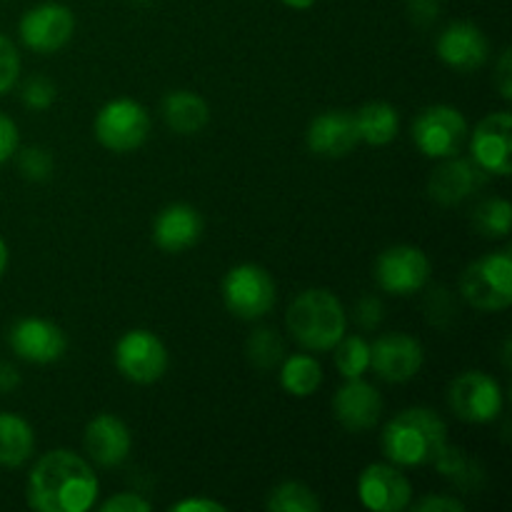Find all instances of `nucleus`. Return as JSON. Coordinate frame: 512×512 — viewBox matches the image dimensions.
<instances>
[{
    "instance_id": "473e14b6",
    "label": "nucleus",
    "mask_w": 512,
    "mask_h": 512,
    "mask_svg": "<svg viewBox=\"0 0 512 512\" xmlns=\"http://www.w3.org/2000/svg\"><path fill=\"white\" fill-rule=\"evenodd\" d=\"M20 78V53L8 35L0 33V95L10 93Z\"/></svg>"
},
{
    "instance_id": "ea45409f",
    "label": "nucleus",
    "mask_w": 512,
    "mask_h": 512,
    "mask_svg": "<svg viewBox=\"0 0 512 512\" xmlns=\"http://www.w3.org/2000/svg\"><path fill=\"white\" fill-rule=\"evenodd\" d=\"M170 510L175 512H225V503L220 500L208 498V495H195V498H183L175 505H170Z\"/></svg>"
},
{
    "instance_id": "2f4dec72",
    "label": "nucleus",
    "mask_w": 512,
    "mask_h": 512,
    "mask_svg": "<svg viewBox=\"0 0 512 512\" xmlns=\"http://www.w3.org/2000/svg\"><path fill=\"white\" fill-rule=\"evenodd\" d=\"M55 98H58V88H55L53 80L43 78V75H33L20 88V100H23L25 108L38 110V113L48 110L55 103Z\"/></svg>"
},
{
    "instance_id": "aec40b11",
    "label": "nucleus",
    "mask_w": 512,
    "mask_h": 512,
    "mask_svg": "<svg viewBox=\"0 0 512 512\" xmlns=\"http://www.w3.org/2000/svg\"><path fill=\"white\" fill-rule=\"evenodd\" d=\"M83 445L88 458L100 468H118L128 460L133 438L130 428L113 413H100L85 425Z\"/></svg>"
},
{
    "instance_id": "dca6fc26",
    "label": "nucleus",
    "mask_w": 512,
    "mask_h": 512,
    "mask_svg": "<svg viewBox=\"0 0 512 512\" xmlns=\"http://www.w3.org/2000/svg\"><path fill=\"white\" fill-rule=\"evenodd\" d=\"M485 183H488V173L483 168H478L473 160L453 155V158L440 160L438 168L433 170L428 180V193L435 203L450 208V205H460L480 193Z\"/></svg>"
},
{
    "instance_id": "f8f14e48",
    "label": "nucleus",
    "mask_w": 512,
    "mask_h": 512,
    "mask_svg": "<svg viewBox=\"0 0 512 512\" xmlns=\"http://www.w3.org/2000/svg\"><path fill=\"white\" fill-rule=\"evenodd\" d=\"M470 155V160L488 175L508 178L512 170V115L508 110L490 113L475 125Z\"/></svg>"
},
{
    "instance_id": "1a4fd4ad",
    "label": "nucleus",
    "mask_w": 512,
    "mask_h": 512,
    "mask_svg": "<svg viewBox=\"0 0 512 512\" xmlns=\"http://www.w3.org/2000/svg\"><path fill=\"white\" fill-rule=\"evenodd\" d=\"M503 388L493 375L483 370H468L453 380L448 390V405L455 418L473 425H488L503 413Z\"/></svg>"
},
{
    "instance_id": "f257e3e1",
    "label": "nucleus",
    "mask_w": 512,
    "mask_h": 512,
    "mask_svg": "<svg viewBox=\"0 0 512 512\" xmlns=\"http://www.w3.org/2000/svg\"><path fill=\"white\" fill-rule=\"evenodd\" d=\"M100 493L98 475L73 450H50L33 465L25 485L28 505L38 512H85Z\"/></svg>"
},
{
    "instance_id": "5701e85b",
    "label": "nucleus",
    "mask_w": 512,
    "mask_h": 512,
    "mask_svg": "<svg viewBox=\"0 0 512 512\" xmlns=\"http://www.w3.org/2000/svg\"><path fill=\"white\" fill-rule=\"evenodd\" d=\"M353 115L360 143L373 145V148H383V145L393 143V140L398 138L400 115L390 103L373 100V103H365L363 108L355 110Z\"/></svg>"
},
{
    "instance_id": "4468645a",
    "label": "nucleus",
    "mask_w": 512,
    "mask_h": 512,
    "mask_svg": "<svg viewBox=\"0 0 512 512\" xmlns=\"http://www.w3.org/2000/svg\"><path fill=\"white\" fill-rule=\"evenodd\" d=\"M423 363V345L413 335L388 333L370 345V368L385 383H408L420 373Z\"/></svg>"
},
{
    "instance_id": "6ab92c4d",
    "label": "nucleus",
    "mask_w": 512,
    "mask_h": 512,
    "mask_svg": "<svg viewBox=\"0 0 512 512\" xmlns=\"http://www.w3.org/2000/svg\"><path fill=\"white\" fill-rule=\"evenodd\" d=\"M305 143L310 153L320 158H345L360 145L355 115L348 110H325L315 115L305 130Z\"/></svg>"
},
{
    "instance_id": "cd10ccee",
    "label": "nucleus",
    "mask_w": 512,
    "mask_h": 512,
    "mask_svg": "<svg viewBox=\"0 0 512 512\" xmlns=\"http://www.w3.org/2000/svg\"><path fill=\"white\" fill-rule=\"evenodd\" d=\"M335 368L345 380L363 378L370 370V343L363 335H348L335 343Z\"/></svg>"
},
{
    "instance_id": "58836bf2",
    "label": "nucleus",
    "mask_w": 512,
    "mask_h": 512,
    "mask_svg": "<svg viewBox=\"0 0 512 512\" xmlns=\"http://www.w3.org/2000/svg\"><path fill=\"white\" fill-rule=\"evenodd\" d=\"M495 88H498L500 98L510 100L512 98V58L510 48H503L500 53L498 65H495Z\"/></svg>"
},
{
    "instance_id": "393cba45",
    "label": "nucleus",
    "mask_w": 512,
    "mask_h": 512,
    "mask_svg": "<svg viewBox=\"0 0 512 512\" xmlns=\"http://www.w3.org/2000/svg\"><path fill=\"white\" fill-rule=\"evenodd\" d=\"M433 465L443 478H448L460 490H478L485 480V470L478 458H473L468 450L458 448V445L445 443L435 455Z\"/></svg>"
},
{
    "instance_id": "6e6552de",
    "label": "nucleus",
    "mask_w": 512,
    "mask_h": 512,
    "mask_svg": "<svg viewBox=\"0 0 512 512\" xmlns=\"http://www.w3.org/2000/svg\"><path fill=\"white\" fill-rule=\"evenodd\" d=\"M113 360L125 380L135 385H153L168 370L170 355L163 340L153 330L133 328L118 338Z\"/></svg>"
},
{
    "instance_id": "f704fd0d",
    "label": "nucleus",
    "mask_w": 512,
    "mask_h": 512,
    "mask_svg": "<svg viewBox=\"0 0 512 512\" xmlns=\"http://www.w3.org/2000/svg\"><path fill=\"white\" fill-rule=\"evenodd\" d=\"M153 503L140 493H118L100 505V512H150Z\"/></svg>"
},
{
    "instance_id": "b1692460",
    "label": "nucleus",
    "mask_w": 512,
    "mask_h": 512,
    "mask_svg": "<svg viewBox=\"0 0 512 512\" xmlns=\"http://www.w3.org/2000/svg\"><path fill=\"white\" fill-rule=\"evenodd\" d=\"M35 453L33 425L15 413H0V465L20 468Z\"/></svg>"
},
{
    "instance_id": "39448f33",
    "label": "nucleus",
    "mask_w": 512,
    "mask_h": 512,
    "mask_svg": "<svg viewBox=\"0 0 512 512\" xmlns=\"http://www.w3.org/2000/svg\"><path fill=\"white\" fill-rule=\"evenodd\" d=\"M278 288L273 275L255 263H240L223 278V303L240 320H260L273 310Z\"/></svg>"
},
{
    "instance_id": "c9c22d12",
    "label": "nucleus",
    "mask_w": 512,
    "mask_h": 512,
    "mask_svg": "<svg viewBox=\"0 0 512 512\" xmlns=\"http://www.w3.org/2000/svg\"><path fill=\"white\" fill-rule=\"evenodd\" d=\"M415 512H463L465 503L455 495H425L418 503H410Z\"/></svg>"
},
{
    "instance_id": "a878e982",
    "label": "nucleus",
    "mask_w": 512,
    "mask_h": 512,
    "mask_svg": "<svg viewBox=\"0 0 512 512\" xmlns=\"http://www.w3.org/2000/svg\"><path fill=\"white\" fill-rule=\"evenodd\" d=\"M323 383V368L308 353L285 355L280 363V388L293 398H310Z\"/></svg>"
},
{
    "instance_id": "9b49d317",
    "label": "nucleus",
    "mask_w": 512,
    "mask_h": 512,
    "mask_svg": "<svg viewBox=\"0 0 512 512\" xmlns=\"http://www.w3.org/2000/svg\"><path fill=\"white\" fill-rule=\"evenodd\" d=\"M20 40L28 50L40 55L58 53L75 33V15L63 3H40L25 10L18 25Z\"/></svg>"
},
{
    "instance_id": "c756f323",
    "label": "nucleus",
    "mask_w": 512,
    "mask_h": 512,
    "mask_svg": "<svg viewBox=\"0 0 512 512\" xmlns=\"http://www.w3.org/2000/svg\"><path fill=\"white\" fill-rule=\"evenodd\" d=\"M512 208L505 198H488L473 210V225L485 238H508Z\"/></svg>"
},
{
    "instance_id": "423d86ee",
    "label": "nucleus",
    "mask_w": 512,
    "mask_h": 512,
    "mask_svg": "<svg viewBox=\"0 0 512 512\" xmlns=\"http://www.w3.org/2000/svg\"><path fill=\"white\" fill-rule=\"evenodd\" d=\"M93 133L110 153H133L148 140L150 115L138 100L115 98L98 110Z\"/></svg>"
},
{
    "instance_id": "37998d69",
    "label": "nucleus",
    "mask_w": 512,
    "mask_h": 512,
    "mask_svg": "<svg viewBox=\"0 0 512 512\" xmlns=\"http://www.w3.org/2000/svg\"><path fill=\"white\" fill-rule=\"evenodd\" d=\"M5 268H8V245H5V240L0 238V278H3Z\"/></svg>"
},
{
    "instance_id": "2eb2a0df",
    "label": "nucleus",
    "mask_w": 512,
    "mask_h": 512,
    "mask_svg": "<svg viewBox=\"0 0 512 512\" xmlns=\"http://www.w3.org/2000/svg\"><path fill=\"white\" fill-rule=\"evenodd\" d=\"M8 345L20 360L33 365L58 363L68 350L63 328L45 318H23L8 330Z\"/></svg>"
},
{
    "instance_id": "72a5a7b5",
    "label": "nucleus",
    "mask_w": 512,
    "mask_h": 512,
    "mask_svg": "<svg viewBox=\"0 0 512 512\" xmlns=\"http://www.w3.org/2000/svg\"><path fill=\"white\" fill-rule=\"evenodd\" d=\"M385 318V308L380 303V298L375 295H365V298L358 300L355 305V323L363 330H375Z\"/></svg>"
},
{
    "instance_id": "4c0bfd02",
    "label": "nucleus",
    "mask_w": 512,
    "mask_h": 512,
    "mask_svg": "<svg viewBox=\"0 0 512 512\" xmlns=\"http://www.w3.org/2000/svg\"><path fill=\"white\" fill-rule=\"evenodd\" d=\"M18 125L8 118V115L0 113V163H8L15 153H18Z\"/></svg>"
},
{
    "instance_id": "a19ab883",
    "label": "nucleus",
    "mask_w": 512,
    "mask_h": 512,
    "mask_svg": "<svg viewBox=\"0 0 512 512\" xmlns=\"http://www.w3.org/2000/svg\"><path fill=\"white\" fill-rule=\"evenodd\" d=\"M18 385H20L18 368H15V365H10V363H0V395L13 393Z\"/></svg>"
},
{
    "instance_id": "20e7f679",
    "label": "nucleus",
    "mask_w": 512,
    "mask_h": 512,
    "mask_svg": "<svg viewBox=\"0 0 512 512\" xmlns=\"http://www.w3.org/2000/svg\"><path fill=\"white\" fill-rule=\"evenodd\" d=\"M460 293L465 303L483 313H503L512 303V255L495 250L473 260L460 275Z\"/></svg>"
},
{
    "instance_id": "7c9ffc66",
    "label": "nucleus",
    "mask_w": 512,
    "mask_h": 512,
    "mask_svg": "<svg viewBox=\"0 0 512 512\" xmlns=\"http://www.w3.org/2000/svg\"><path fill=\"white\" fill-rule=\"evenodd\" d=\"M53 168V158H50L48 150L40 148V145H30V148L18 153V170L25 180H30V183H43V180H48L50 175H53Z\"/></svg>"
},
{
    "instance_id": "a211bd4d",
    "label": "nucleus",
    "mask_w": 512,
    "mask_h": 512,
    "mask_svg": "<svg viewBox=\"0 0 512 512\" xmlns=\"http://www.w3.org/2000/svg\"><path fill=\"white\" fill-rule=\"evenodd\" d=\"M333 415L348 433H365L378 425L383 415V398L368 380H345L333 398Z\"/></svg>"
},
{
    "instance_id": "ddd939ff",
    "label": "nucleus",
    "mask_w": 512,
    "mask_h": 512,
    "mask_svg": "<svg viewBox=\"0 0 512 512\" xmlns=\"http://www.w3.org/2000/svg\"><path fill=\"white\" fill-rule=\"evenodd\" d=\"M358 498L373 512H403L413 503V485L393 463H373L360 473Z\"/></svg>"
},
{
    "instance_id": "9d476101",
    "label": "nucleus",
    "mask_w": 512,
    "mask_h": 512,
    "mask_svg": "<svg viewBox=\"0 0 512 512\" xmlns=\"http://www.w3.org/2000/svg\"><path fill=\"white\" fill-rule=\"evenodd\" d=\"M430 258L418 245H393L375 260V283L390 295H413L428 285Z\"/></svg>"
},
{
    "instance_id": "412c9836",
    "label": "nucleus",
    "mask_w": 512,
    "mask_h": 512,
    "mask_svg": "<svg viewBox=\"0 0 512 512\" xmlns=\"http://www.w3.org/2000/svg\"><path fill=\"white\" fill-rule=\"evenodd\" d=\"M200 235H203V218L188 203L165 205L153 220V243L163 253H185L198 243Z\"/></svg>"
},
{
    "instance_id": "c85d7f7f",
    "label": "nucleus",
    "mask_w": 512,
    "mask_h": 512,
    "mask_svg": "<svg viewBox=\"0 0 512 512\" xmlns=\"http://www.w3.org/2000/svg\"><path fill=\"white\" fill-rule=\"evenodd\" d=\"M245 355H248L250 365L258 370H273L283 363L285 358V343L273 328H260L245 340Z\"/></svg>"
},
{
    "instance_id": "f3484780",
    "label": "nucleus",
    "mask_w": 512,
    "mask_h": 512,
    "mask_svg": "<svg viewBox=\"0 0 512 512\" xmlns=\"http://www.w3.org/2000/svg\"><path fill=\"white\" fill-rule=\"evenodd\" d=\"M435 50H438V58L448 68L460 70V73H473V70L483 68L490 55L488 38L470 20H455V23H450L438 35Z\"/></svg>"
},
{
    "instance_id": "7ed1b4c3",
    "label": "nucleus",
    "mask_w": 512,
    "mask_h": 512,
    "mask_svg": "<svg viewBox=\"0 0 512 512\" xmlns=\"http://www.w3.org/2000/svg\"><path fill=\"white\" fill-rule=\"evenodd\" d=\"M285 325L300 348L328 353L348 333V313L333 290L308 288L290 303Z\"/></svg>"
},
{
    "instance_id": "4be33fe9",
    "label": "nucleus",
    "mask_w": 512,
    "mask_h": 512,
    "mask_svg": "<svg viewBox=\"0 0 512 512\" xmlns=\"http://www.w3.org/2000/svg\"><path fill=\"white\" fill-rule=\"evenodd\" d=\"M165 125L178 135H195L210 123V108L193 90H170L160 105Z\"/></svg>"
},
{
    "instance_id": "bb28decb",
    "label": "nucleus",
    "mask_w": 512,
    "mask_h": 512,
    "mask_svg": "<svg viewBox=\"0 0 512 512\" xmlns=\"http://www.w3.org/2000/svg\"><path fill=\"white\" fill-rule=\"evenodd\" d=\"M265 508L270 512H318L320 500L313 488L298 483V480H288V483H280L270 490Z\"/></svg>"
},
{
    "instance_id": "0eeeda50",
    "label": "nucleus",
    "mask_w": 512,
    "mask_h": 512,
    "mask_svg": "<svg viewBox=\"0 0 512 512\" xmlns=\"http://www.w3.org/2000/svg\"><path fill=\"white\" fill-rule=\"evenodd\" d=\"M413 143L425 158L445 160L460 153L468 140V120L453 105H428L413 120Z\"/></svg>"
},
{
    "instance_id": "e433bc0d",
    "label": "nucleus",
    "mask_w": 512,
    "mask_h": 512,
    "mask_svg": "<svg viewBox=\"0 0 512 512\" xmlns=\"http://www.w3.org/2000/svg\"><path fill=\"white\" fill-rule=\"evenodd\" d=\"M405 5H408L410 20H413L415 25H420V28L435 23L440 10H443V3H440V0H405Z\"/></svg>"
},
{
    "instance_id": "f03ea898",
    "label": "nucleus",
    "mask_w": 512,
    "mask_h": 512,
    "mask_svg": "<svg viewBox=\"0 0 512 512\" xmlns=\"http://www.w3.org/2000/svg\"><path fill=\"white\" fill-rule=\"evenodd\" d=\"M383 455L398 468H420L433 463L448 443L443 418L430 408L400 410L383 428Z\"/></svg>"
},
{
    "instance_id": "79ce46f5",
    "label": "nucleus",
    "mask_w": 512,
    "mask_h": 512,
    "mask_svg": "<svg viewBox=\"0 0 512 512\" xmlns=\"http://www.w3.org/2000/svg\"><path fill=\"white\" fill-rule=\"evenodd\" d=\"M283 3L293 10H308V8H313L315 0H283Z\"/></svg>"
}]
</instances>
